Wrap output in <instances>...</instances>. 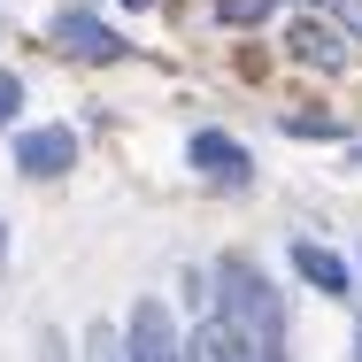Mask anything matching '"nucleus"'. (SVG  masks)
I'll return each mask as SVG.
<instances>
[{"label":"nucleus","mask_w":362,"mask_h":362,"mask_svg":"<svg viewBox=\"0 0 362 362\" xmlns=\"http://www.w3.org/2000/svg\"><path fill=\"white\" fill-rule=\"evenodd\" d=\"M116 8H154V0H116Z\"/></svg>","instance_id":"17"},{"label":"nucleus","mask_w":362,"mask_h":362,"mask_svg":"<svg viewBox=\"0 0 362 362\" xmlns=\"http://www.w3.org/2000/svg\"><path fill=\"white\" fill-rule=\"evenodd\" d=\"M47 39H54V54H62V62H85V70H108V62H124V54H132V39H124L93 0H62V8L47 16Z\"/></svg>","instance_id":"2"},{"label":"nucleus","mask_w":362,"mask_h":362,"mask_svg":"<svg viewBox=\"0 0 362 362\" xmlns=\"http://www.w3.org/2000/svg\"><path fill=\"white\" fill-rule=\"evenodd\" d=\"M332 23H339V31L362 47V0H332Z\"/></svg>","instance_id":"14"},{"label":"nucleus","mask_w":362,"mask_h":362,"mask_svg":"<svg viewBox=\"0 0 362 362\" xmlns=\"http://www.w3.org/2000/svg\"><path fill=\"white\" fill-rule=\"evenodd\" d=\"M77 362H124V339H116V324H108V316H100V324H85Z\"/></svg>","instance_id":"10"},{"label":"nucleus","mask_w":362,"mask_h":362,"mask_svg":"<svg viewBox=\"0 0 362 362\" xmlns=\"http://www.w3.org/2000/svg\"><path fill=\"white\" fill-rule=\"evenodd\" d=\"M16 124H23V77L0 62V132H16Z\"/></svg>","instance_id":"12"},{"label":"nucleus","mask_w":362,"mask_h":362,"mask_svg":"<svg viewBox=\"0 0 362 362\" xmlns=\"http://www.w3.org/2000/svg\"><path fill=\"white\" fill-rule=\"evenodd\" d=\"M8 154H16V170H23L31 185H54V177H70V170H77L85 139H77L70 124H23Z\"/></svg>","instance_id":"5"},{"label":"nucleus","mask_w":362,"mask_h":362,"mask_svg":"<svg viewBox=\"0 0 362 362\" xmlns=\"http://www.w3.org/2000/svg\"><path fill=\"white\" fill-rule=\"evenodd\" d=\"M39 362H77V355H70V332H62V324H39Z\"/></svg>","instance_id":"13"},{"label":"nucleus","mask_w":362,"mask_h":362,"mask_svg":"<svg viewBox=\"0 0 362 362\" xmlns=\"http://www.w3.org/2000/svg\"><path fill=\"white\" fill-rule=\"evenodd\" d=\"M286 262H293V278H300L308 293H324V300H355V262H347L339 247H324V239H293Z\"/></svg>","instance_id":"7"},{"label":"nucleus","mask_w":362,"mask_h":362,"mask_svg":"<svg viewBox=\"0 0 362 362\" xmlns=\"http://www.w3.org/2000/svg\"><path fill=\"white\" fill-rule=\"evenodd\" d=\"M347 162H355V170H362V146H347Z\"/></svg>","instance_id":"18"},{"label":"nucleus","mask_w":362,"mask_h":362,"mask_svg":"<svg viewBox=\"0 0 362 362\" xmlns=\"http://www.w3.org/2000/svg\"><path fill=\"white\" fill-rule=\"evenodd\" d=\"M278 132H286V139H324V146H347V132H355V124H347L339 108H286V116H278Z\"/></svg>","instance_id":"9"},{"label":"nucleus","mask_w":362,"mask_h":362,"mask_svg":"<svg viewBox=\"0 0 362 362\" xmlns=\"http://www.w3.org/2000/svg\"><path fill=\"white\" fill-rule=\"evenodd\" d=\"M185 162H193V177L216 185V193H247V185H255V154H247V139H231V132H216V124H201V132L185 139Z\"/></svg>","instance_id":"4"},{"label":"nucleus","mask_w":362,"mask_h":362,"mask_svg":"<svg viewBox=\"0 0 362 362\" xmlns=\"http://www.w3.org/2000/svg\"><path fill=\"white\" fill-rule=\"evenodd\" d=\"M8 247H16V239H8V216H0V270H8Z\"/></svg>","instance_id":"16"},{"label":"nucleus","mask_w":362,"mask_h":362,"mask_svg":"<svg viewBox=\"0 0 362 362\" xmlns=\"http://www.w3.org/2000/svg\"><path fill=\"white\" fill-rule=\"evenodd\" d=\"M286 54L300 62V70H324V77H339L347 62H355V39L332 23V16H293L286 23Z\"/></svg>","instance_id":"6"},{"label":"nucleus","mask_w":362,"mask_h":362,"mask_svg":"<svg viewBox=\"0 0 362 362\" xmlns=\"http://www.w3.org/2000/svg\"><path fill=\"white\" fill-rule=\"evenodd\" d=\"M355 362H362V262H355Z\"/></svg>","instance_id":"15"},{"label":"nucleus","mask_w":362,"mask_h":362,"mask_svg":"<svg viewBox=\"0 0 362 362\" xmlns=\"http://www.w3.org/2000/svg\"><path fill=\"white\" fill-rule=\"evenodd\" d=\"M116 339H124V362H185V324L162 293H139L116 316Z\"/></svg>","instance_id":"3"},{"label":"nucleus","mask_w":362,"mask_h":362,"mask_svg":"<svg viewBox=\"0 0 362 362\" xmlns=\"http://www.w3.org/2000/svg\"><path fill=\"white\" fill-rule=\"evenodd\" d=\"M185 362H255V339L231 324V316H193V332H185Z\"/></svg>","instance_id":"8"},{"label":"nucleus","mask_w":362,"mask_h":362,"mask_svg":"<svg viewBox=\"0 0 362 362\" xmlns=\"http://www.w3.org/2000/svg\"><path fill=\"white\" fill-rule=\"evenodd\" d=\"M209 278H216V316H231L255 339V362H293V316L286 293L270 286V270L255 255H216Z\"/></svg>","instance_id":"1"},{"label":"nucleus","mask_w":362,"mask_h":362,"mask_svg":"<svg viewBox=\"0 0 362 362\" xmlns=\"http://www.w3.org/2000/svg\"><path fill=\"white\" fill-rule=\"evenodd\" d=\"M270 8H278V0H216V23H231V31H262Z\"/></svg>","instance_id":"11"}]
</instances>
